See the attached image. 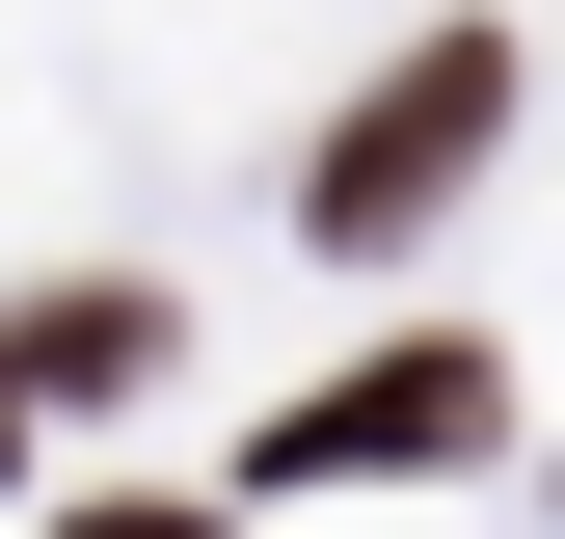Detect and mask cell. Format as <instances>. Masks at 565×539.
<instances>
[{
    "mask_svg": "<svg viewBox=\"0 0 565 539\" xmlns=\"http://www.w3.org/2000/svg\"><path fill=\"white\" fill-rule=\"evenodd\" d=\"M484 135H512V54H484V28H431L377 108L323 135V189H297V216H323V243H404V216H458V162H484Z\"/></svg>",
    "mask_w": 565,
    "mask_h": 539,
    "instance_id": "obj_1",
    "label": "cell"
},
{
    "mask_svg": "<svg viewBox=\"0 0 565 539\" xmlns=\"http://www.w3.org/2000/svg\"><path fill=\"white\" fill-rule=\"evenodd\" d=\"M484 404H512V378H484L458 324H404V351H350V378L297 404V432H269V486H377V458H484Z\"/></svg>",
    "mask_w": 565,
    "mask_h": 539,
    "instance_id": "obj_2",
    "label": "cell"
},
{
    "mask_svg": "<svg viewBox=\"0 0 565 539\" xmlns=\"http://www.w3.org/2000/svg\"><path fill=\"white\" fill-rule=\"evenodd\" d=\"M82 378H162V297H28L0 324V458H28V404H82Z\"/></svg>",
    "mask_w": 565,
    "mask_h": 539,
    "instance_id": "obj_3",
    "label": "cell"
},
{
    "mask_svg": "<svg viewBox=\"0 0 565 539\" xmlns=\"http://www.w3.org/2000/svg\"><path fill=\"white\" fill-rule=\"evenodd\" d=\"M54 539H216V512H189V486H108V512H54Z\"/></svg>",
    "mask_w": 565,
    "mask_h": 539,
    "instance_id": "obj_4",
    "label": "cell"
}]
</instances>
